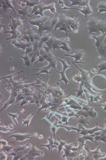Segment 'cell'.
Wrapping results in <instances>:
<instances>
[{"label":"cell","mask_w":106,"mask_h":160,"mask_svg":"<svg viewBox=\"0 0 106 160\" xmlns=\"http://www.w3.org/2000/svg\"><path fill=\"white\" fill-rule=\"evenodd\" d=\"M53 17L40 16L34 20H29L30 25L38 27V35L40 37L44 31H54L52 26V19Z\"/></svg>","instance_id":"7a4b0ae2"},{"label":"cell","mask_w":106,"mask_h":160,"mask_svg":"<svg viewBox=\"0 0 106 160\" xmlns=\"http://www.w3.org/2000/svg\"><path fill=\"white\" fill-rule=\"evenodd\" d=\"M58 60L62 63L63 66L62 71L61 72L57 71L58 73H60L61 75V79L59 80V81H64L67 85V83L69 82V81L65 75V70L69 68L72 67L73 66L69 65L66 61L65 60H61L59 59Z\"/></svg>","instance_id":"8fae6325"},{"label":"cell","mask_w":106,"mask_h":160,"mask_svg":"<svg viewBox=\"0 0 106 160\" xmlns=\"http://www.w3.org/2000/svg\"><path fill=\"white\" fill-rule=\"evenodd\" d=\"M101 146L97 147L94 151H89V153L92 156L94 159H99L101 158H103L106 155V153H103L100 151Z\"/></svg>","instance_id":"4fadbf2b"},{"label":"cell","mask_w":106,"mask_h":160,"mask_svg":"<svg viewBox=\"0 0 106 160\" xmlns=\"http://www.w3.org/2000/svg\"><path fill=\"white\" fill-rule=\"evenodd\" d=\"M70 42V38L69 37L58 39L52 36L45 43L48 47L52 48L54 50L61 49L69 52L72 50L69 46Z\"/></svg>","instance_id":"3957f363"},{"label":"cell","mask_w":106,"mask_h":160,"mask_svg":"<svg viewBox=\"0 0 106 160\" xmlns=\"http://www.w3.org/2000/svg\"><path fill=\"white\" fill-rule=\"evenodd\" d=\"M64 1H59V3L61 4L62 7V9L66 10H77L80 12L81 13L84 14L86 17H87L89 15L94 14L90 5L85 6L82 7L81 9H77L76 8H73L69 7L65 5Z\"/></svg>","instance_id":"52a82bcc"},{"label":"cell","mask_w":106,"mask_h":160,"mask_svg":"<svg viewBox=\"0 0 106 160\" xmlns=\"http://www.w3.org/2000/svg\"><path fill=\"white\" fill-rule=\"evenodd\" d=\"M10 21V24L7 26L10 27L11 28V30L10 31L6 30L4 32V33L5 34V35L7 33H11L12 36L10 38H6V40H9L11 39H20L22 37L21 35L22 33L18 29L19 26L14 23H12Z\"/></svg>","instance_id":"ba28073f"},{"label":"cell","mask_w":106,"mask_h":160,"mask_svg":"<svg viewBox=\"0 0 106 160\" xmlns=\"http://www.w3.org/2000/svg\"><path fill=\"white\" fill-rule=\"evenodd\" d=\"M21 57L25 60V64L27 66H29L30 65V60L28 55H27L25 57Z\"/></svg>","instance_id":"d4e9b609"},{"label":"cell","mask_w":106,"mask_h":160,"mask_svg":"<svg viewBox=\"0 0 106 160\" xmlns=\"http://www.w3.org/2000/svg\"><path fill=\"white\" fill-rule=\"evenodd\" d=\"M33 114H32V115H31V116L30 115L29 117L28 116L27 119L26 120H23L22 119H21L22 121L23 122V125H25L26 124L27 125V126L28 127V124L30 122V119L32 117V115H33Z\"/></svg>","instance_id":"4316f807"},{"label":"cell","mask_w":106,"mask_h":160,"mask_svg":"<svg viewBox=\"0 0 106 160\" xmlns=\"http://www.w3.org/2000/svg\"><path fill=\"white\" fill-rule=\"evenodd\" d=\"M85 50L79 49L78 50L73 51L74 52V54L73 55H69L67 54H64V55L74 58L75 60L74 61H72L73 63H85L86 62H83L81 60L84 55Z\"/></svg>","instance_id":"9c48e42d"},{"label":"cell","mask_w":106,"mask_h":160,"mask_svg":"<svg viewBox=\"0 0 106 160\" xmlns=\"http://www.w3.org/2000/svg\"><path fill=\"white\" fill-rule=\"evenodd\" d=\"M25 1L26 3L25 7H29V8L32 6L34 7L36 5L42 3L40 1Z\"/></svg>","instance_id":"44dd1931"},{"label":"cell","mask_w":106,"mask_h":160,"mask_svg":"<svg viewBox=\"0 0 106 160\" xmlns=\"http://www.w3.org/2000/svg\"><path fill=\"white\" fill-rule=\"evenodd\" d=\"M95 106H102L104 108L103 110H102L101 111H106V102L101 104V105H95Z\"/></svg>","instance_id":"83f0119b"},{"label":"cell","mask_w":106,"mask_h":160,"mask_svg":"<svg viewBox=\"0 0 106 160\" xmlns=\"http://www.w3.org/2000/svg\"><path fill=\"white\" fill-rule=\"evenodd\" d=\"M34 28L28 26V30L26 31H22V33L23 35L22 39L26 40L27 42L34 43L36 41H39L41 37L38 34L34 33Z\"/></svg>","instance_id":"8992f818"},{"label":"cell","mask_w":106,"mask_h":160,"mask_svg":"<svg viewBox=\"0 0 106 160\" xmlns=\"http://www.w3.org/2000/svg\"><path fill=\"white\" fill-rule=\"evenodd\" d=\"M12 43L17 48H21L24 50L26 48L30 47L31 46L32 43H26L22 41L20 39H15L12 42Z\"/></svg>","instance_id":"7c38bea8"},{"label":"cell","mask_w":106,"mask_h":160,"mask_svg":"<svg viewBox=\"0 0 106 160\" xmlns=\"http://www.w3.org/2000/svg\"><path fill=\"white\" fill-rule=\"evenodd\" d=\"M52 36L51 33H48L44 35L41 38V37L39 40V47H41L43 44L44 43L47 42L50 38Z\"/></svg>","instance_id":"ac0fdd59"},{"label":"cell","mask_w":106,"mask_h":160,"mask_svg":"<svg viewBox=\"0 0 106 160\" xmlns=\"http://www.w3.org/2000/svg\"><path fill=\"white\" fill-rule=\"evenodd\" d=\"M79 128L80 129V132L78 134H81L86 135L88 134H92L97 132H99L103 130L104 129L98 126V124L96 123V126L91 129H86L81 124H79Z\"/></svg>","instance_id":"30bf717a"},{"label":"cell","mask_w":106,"mask_h":160,"mask_svg":"<svg viewBox=\"0 0 106 160\" xmlns=\"http://www.w3.org/2000/svg\"><path fill=\"white\" fill-rule=\"evenodd\" d=\"M94 138L96 142L98 141H101L106 144V134L102 131L99 134L95 136Z\"/></svg>","instance_id":"d6986e66"},{"label":"cell","mask_w":106,"mask_h":160,"mask_svg":"<svg viewBox=\"0 0 106 160\" xmlns=\"http://www.w3.org/2000/svg\"><path fill=\"white\" fill-rule=\"evenodd\" d=\"M71 2V6H84L90 5V1H70Z\"/></svg>","instance_id":"9a60e30c"},{"label":"cell","mask_w":106,"mask_h":160,"mask_svg":"<svg viewBox=\"0 0 106 160\" xmlns=\"http://www.w3.org/2000/svg\"><path fill=\"white\" fill-rule=\"evenodd\" d=\"M95 136L94 134L84 135L83 137L79 138L77 141H79L80 144L85 146V141L87 140H91L98 145L95 141L94 137Z\"/></svg>","instance_id":"5bb4252c"},{"label":"cell","mask_w":106,"mask_h":160,"mask_svg":"<svg viewBox=\"0 0 106 160\" xmlns=\"http://www.w3.org/2000/svg\"><path fill=\"white\" fill-rule=\"evenodd\" d=\"M87 25L86 29L89 31L88 35L93 33L99 34L100 32L103 34L106 33V20L104 18L102 19L91 18L86 23Z\"/></svg>","instance_id":"6da1fadb"},{"label":"cell","mask_w":106,"mask_h":160,"mask_svg":"<svg viewBox=\"0 0 106 160\" xmlns=\"http://www.w3.org/2000/svg\"><path fill=\"white\" fill-rule=\"evenodd\" d=\"M58 139L59 140L60 142V144L59 146V147H58L59 152V153H60V152L61 151V150H62V149L63 146L65 145L66 144V143L69 141H67V142H63L60 140L58 138Z\"/></svg>","instance_id":"484cf974"},{"label":"cell","mask_w":106,"mask_h":160,"mask_svg":"<svg viewBox=\"0 0 106 160\" xmlns=\"http://www.w3.org/2000/svg\"><path fill=\"white\" fill-rule=\"evenodd\" d=\"M99 69V72L106 70V62H104L97 67Z\"/></svg>","instance_id":"cb8c5ba5"},{"label":"cell","mask_w":106,"mask_h":160,"mask_svg":"<svg viewBox=\"0 0 106 160\" xmlns=\"http://www.w3.org/2000/svg\"><path fill=\"white\" fill-rule=\"evenodd\" d=\"M58 19L54 26V31L58 29V31H64L66 35L70 32H72L70 27L68 21L69 15L68 14L61 13L58 15Z\"/></svg>","instance_id":"277c9868"},{"label":"cell","mask_w":106,"mask_h":160,"mask_svg":"<svg viewBox=\"0 0 106 160\" xmlns=\"http://www.w3.org/2000/svg\"><path fill=\"white\" fill-rule=\"evenodd\" d=\"M41 4H39L34 7V9L32 10L31 13L28 15L27 19L29 17H32L35 15H40L41 16L44 17V16L43 12L45 10H50L51 12L58 15L56 8L55 7V3H52L48 5H43Z\"/></svg>","instance_id":"5b68a950"},{"label":"cell","mask_w":106,"mask_h":160,"mask_svg":"<svg viewBox=\"0 0 106 160\" xmlns=\"http://www.w3.org/2000/svg\"><path fill=\"white\" fill-rule=\"evenodd\" d=\"M105 129H103V130H101V131L106 134V118L105 119Z\"/></svg>","instance_id":"f1b7e54d"},{"label":"cell","mask_w":106,"mask_h":160,"mask_svg":"<svg viewBox=\"0 0 106 160\" xmlns=\"http://www.w3.org/2000/svg\"><path fill=\"white\" fill-rule=\"evenodd\" d=\"M29 8V7H24L22 9H16V8H15V9L18 10L20 14L23 15V17H24L26 14L27 16L29 14H28V9Z\"/></svg>","instance_id":"603a6c76"},{"label":"cell","mask_w":106,"mask_h":160,"mask_svg":"<svg viewBox=\"0 0 106 160\" xmlns=\"http://www.w3.org/2000/svg\"><path fill=\"white\" fill-rule=\"evenodd\" d=\"M99 159L100 160H106V155L103 158H101V159Z\"/></svg>","instance_id":"f546056e"},{"label":"cell","mask_w":106,"mask_h":160,"mask_svg":"<svg viewBox=\"0 0 106 160\" xmlns=\"http://www.w3.org/2000/svg\"><path fill=\"white\" fill-rule=\"evenodd\" d=\"M5 2H3V1L1 3H2L3 5V8L4 9V10L6 12H7V10L8 8H11L12 9L14 12H15V14H16V13L14 9V8L12 4V1H5Z\"/></svg>","instance_id":"ffe728a7"},{"label":"cell","mask_w":106,"mask_h":160,"mask_svg":"<svg viewBox=\"0 0 106 160\" xmlns=\"http://www.w3.org/2000/svg\"><path fill=\"white\" fill-rule=\"evenodd\" d=\"M52 67V65H51L50 64H49V65H48L46 67H44L42 69H34V70H41V71L38 74H34L33 75H38L40 73H46L48 74L50 73H51V72L48 71V70L49 69Z\"/></svg>","instance_id":"7402d4cb"},{"label":"cell","mask_w":106,"mask_h":160,"mask_svg":"<svg viewBox=\"0 0 106 160\" xmlns=\"http://www.w3.org/2000/svg\"><path fill=\"white\" fill-rule=\"evenodd\" d=\"M11 137H13L16 138V140L13 142L18 141H23L25 139L28 138H32L30 137H28V134H16L11 136L9 138Z\"/></svg>","instance_id":"e0dca14e"},{"label":"cell","mask_w":106,"mask_h":160,"mask_svg":"<svg viewBox=\"0 0 106 160\" xmlns=\"http://www.w3.org/2000/svg\"><path fill=\"white\" fill-rule=\"evenodd\" d=\"M97 9L98 11V14L104 13L106 14V2L105 1H102L98 4Z\"/></svg>","instance_id":"2e32d148"}]
</instances>
